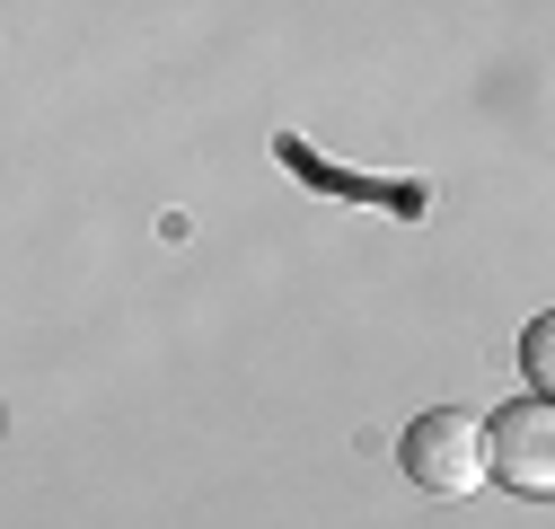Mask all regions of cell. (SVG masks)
I'll use <instances>...</instances> for the list:
<instances>
[{
    "label": "cell",
    "mask_w": 555,
    "mask_h": 529,
    "mask_svg": "<svg viewBox=\"0 0 555 529\" xmlns=\"http://www.w3.org/2000/svg\"><path fill=\"white\" fill-rule=\"evenodd\" d=\"M397 468L424 486V494H441V503L476 494L485 486V424L459 415V407H424V415L397 433Z\"/></svg>",
    "instance_id": "obj_1"
},
{
    "label": "cell",
    "mask_w": 555,
    "mask_h": 529,
    "mask_svg": "<svg viewBox=\"0 0 555 529\" xmlns=\"http://www.w3.org/2000/svg\"><path fill=\"white\" fill-rule=\"evenodd\" d=\"M485 477H503L512 494H555V407L546 397H520L485 424Z\"/></svg>",
    "instance_id": "obj_2"
},
{
    "label": "cell",
    "mask_w": 555,
    "mask_h": 529,
    "mask_svg": "<svg viewBox=\"0 0 555 529\" xmlns=\"http://www.w3.org/2000/svg\"><path fill=\"white\" fill-rule=\"evenodd\" d=\"M273 159H283V168H300L309 185H326V194H344V204H388V212H405V221H424L433 212V194L424 185H379V177H344V168H326L309 142H292V132H283V142H273Z\"/></svg>",
    "instance_id": "obj_3"
},
{
    "label": "cell",
    "mask_w": 555,
    "mask_h": 529,
    "mask_svg": "<svg viewBox=\"0 0 555 529\" xmlns=\"http://www.w3.org/2000/svg\"><path fill=\"white\" fill-rule=\"evenodd\" d=\"M520 362H529V397H546V379H555V318H529Z\"/></svg>",
    "instance_id": "obj_4"
}]
</instances>
